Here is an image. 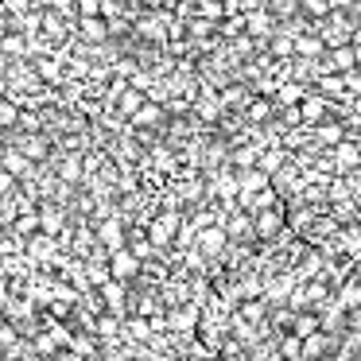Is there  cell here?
I'll return each mask as SVG.
<instances>
[{"instance_id":"cell-1","label":"cell","mask_w":361,"mask_h":361,"mask_svg":"<svg viewBox=\"0 0 361 361\" xmlns=\"http://www.w3.org/2000/svg\"><path fill=\"white\" fill-rule=\"evenodd\" d=\"M283 229H288V206L264 210V214H257V218H252V241H257V245H272Z\"/></svg>"},{"instance_id":"cell-23","label":"cell","mask_w":361,"mask_h":361,"mask_svg":"<svg viewBox=\"0 0 361 361\" xmlns=\"http://www.w3.org/2000/svg\"><path fill=\"white\" fill-rule=\"evenodd\" d=\"M20 105L12 102V97H0V128H12V125H20Z\"/></svg>"},{"instance_id":"cell-33","label":"cell","mask_w":361,"mask_h":361,"mask_svg":"<svg viewBox=\"0 0 361 361\" xmlns=\"http://www.w3.org/2000/svg\"><path fill=\"white\" fill-rule=\"evenodd\" d=\"M144 361H171V357H164V353H144Z\"/></svg>"},{"instance_id":"cell-9","label":"cell","mask_w":361,"mask_h":361,"mask_svg":"<svg viewBox=\"0 0 361 361\" xmlns=\"http://www.w3.org/2000/svg\"><path fill=\"white\" fill-rule=\"evenodd\" d=\"M237 319H245L249 326H264L272 319V307H268V299H245V303H237Z\"/></svg>"},{"instance_id":"cell-24","label":"cell","mask_w":361,"mask_h":361,"mask_svg":"<svg viewBox=\"0 0 361 361\" xmlns=\"http://www.w3.org/2000/svg\"><path fill=\"white\" fill-rule=\"evenodd\" d=\"M20 152H24V156L35 164V159H43V156H47V140H43V136H27V140H24V148H20Z\"/></svg>"},{"instance_id":"cell-29","label":"cell","mask_w":361,"mask_h":361,"mask_svg":"<svg viewBox=\"0 0 361 361\" xmlns=\"http://www.w3.org/2000/svg\"><path fill=\"white\" fill-rule=\"evenodd\" d=\"M35 350H39V353H55V350H59V338H55V334H39Z\"/></svg>"},{"instance_id":"cell-16","label":"cell","mask_w":361,"mask_h":361,"mask_svg":"<svg viewBox=\"0 0 361 361\" xmlns=\"http://www.w3.org/2000/svg\"><path fill=\"white\" fill-rule=\"evenodd\" d=\"M125 334L136 338V342H152V338H156V330H152V319L133 314V319H125Z\"/></svg>"},{"instance_id":"cell-8","label":"cell","mask_w":361,"mask_h":361,"mask_svg":"<svg viewBox=\"0 0 361 361\" xmlns=\"http://www.w3.org/2000/svg\"><path fill=\"white\" fill-rule=\"evenodd\" d=\"M97 241L109 249V257L113 252H121L125 249V226H121L117 218H105V221H97Z\"/></svg>"},{"instance_id":"cell-20","label":"cell","mask_w":361,"mask_h":361,"mask_svg":"<svg viewBox=\"0 0 361 361\" xmlns=\"http://www.w3.org/2000/svg\"><path fill=\"white\" fill-rule=\"evenodd\" d=\"M0 167H4L8 175H16V179H20V175H24L27 167H32V159H27L20 148H8V156H4V164H0Z\"/></svg>"},{"instance_id":"cell-18","label":"cell","mask_w":361,"mask_h":361,"mask_svg":"<svg viewBox=\"0 0 361 361\" xmlns=\"http://www.w3.org/2000/svg\"><path fill=\"white\" fill-rule=\"evenodd\" d=\"M59 179H63V183H82V179H86V167H82V159H78V156H66L63 164H59Z\"/></svg>"},{"instance_id":"cell-11","label":"cell","mask_w":361,"mask_h":361,"mask_svg":"<svg viewBox=\"0 0 361 361\" xmlns=\"http://www.w3.org/2000/svg\"><path fill=\"white\" fill-rule=\"evenodd\" d=\"M24 55H32V39H27V35L8 32L0 39V59H24Z\"/></svg>"},{"instance_id":"cell-27","label":"cell","mask_w":361,"mask_h":361,"mask_svg":"<svg viewBox=\"0 0 361 361\" xmlns=\"http://www.w3.org/2000/svg\"><path fill=\"white\" fill-rule=\"evenodd\" d=\"M20 128H24V133H39V128H43V117H39V113H35V109H24V113H20Z\"/></svg>"},{"instance_id":"cell-13","label":"cell","mask_w":361,"mask_h":361,"mask_svg":"<svg viewBox=\"0 0 361 361\" xmlns=\"http://www.w3.org/2000/svg\"><path fill=\"white\" fill-rule=\"evenodd\" d=\"M144 105H148V94H140L136 86H128L125 94H121V102H117V113H121V117H128V121H133L136 113L144 109Z\"/></svg>"},{"instance_id":"cell-26","label":"cell","mask_w":361,"mask_h":361,"mask_svg":"<svg viewBox=\"0 0 361 361\" xmlns=\"http://www.w3.org/2000/svg\"><path fill=\"white\" fill-rule=\"evenodd\" d=\"M299 4H303L307 12H311V16H330V12H334V0H299Z\"/></svg>"},{"instance_id":"cell-17","label":"cell","mask_w":361,"mask_h":361,"mask_svg":"<svg viewBox=\"0 0 361 361\" xmlns=\"http://www.w3.org/2000/svg\"><path fill=\"white\" fill-rule=\"evenodd\" d=\"M102 299L109 303L113 314H125V283H121V280H109V283H105V288H102Z\"/></svg>"},{"instance_id":"cell-12","label":"cell","mask_w":361,"mask_h":361,"mask_svg":"<svg viewBox=\"0 0 361 361\" xmlns=\"http://www.w3.org/2000/svg\"><path fill=\"white\" fill-rule=\"evenodd\" d=\"M241 179V195H260V190L272 187V175H264L260 167H249V171H237Z\"/></svg>"},{"instance_id":"cell-15","label":"cell","mask_w":361,"mask_h":361,"mask_svg":"<svg viewBox=\"0 0 361 361\" xmlns=\"http://www.w3.org/2000/svg\"><path fill=\"white\" fill-rule=\"evenodd\" d=\"M164 113H167V109H164L159 102H148V105H144V109L136 113L133 121H128V128H156L159 121H164Z\"/></svg>"},{"instance_id":"cell-25","label":"cell","mask_w":361,"mask_h":361,"mask_svg":"<svg viewBox=\"0 0 361 361\" xmlns=\"http://www.w3.org/2000/svg\"><path fill=\"white\" fill-rule=\"evenodd\" d=\"M326 214L338 221V226H342V221H353V218H357V206H353V202H330Z\"/></svg>"},{"instance_id":"cell-3","label":"cell","mask_w":361,"mask_h":361,"mask_svg":"<svg viewBox=\"0 0 361 361\" xmlns=\"http://www.w3.org/2000/svg\"><path fill=\"white\" fill-rule=\"evenodd\" d=\"M229 245H233V241H229L226 229H221V226H210V229H202V233H198V245H195V249L202 252V257H210V260H221Z\"/></svg>"},{"instance_id":"cell-7","label":"cell","mask_w":361,"mask_h":361,"mask_svg":"<svg viewBox=\"0 0 361 361\" xmlns=\"http://www.w3.org/2000/svg\"><path fill=\"white\" fill-rule=\"evenodd\" d=\"M140 268H144V260H136L133 257V249H121V252H113L109 257V272H113V280H133V276H140Z\"/></svg>"},{"instance_id":"cell-5","label":"cell","mask_w":361,"mask_h":361,"mask_svg":"<svg viewBox=\"0 0 361 361\" xmlns=\"http://www.w3.org/2000/svg\"><path fill=\"white\" fill-rule=\"evenodd\" d=\"M330 159H334V175L350 179V175L361 167V148H357L353 140H345V144H338V148L330 152Z\"/></svg>"},{"instance_id":"cell-19","label":"cell","mask_w":361,"mask_h":361,"mask_svg":"<svg viewBox=\"0 0 361 361\" xmlns=\"http://www.w3.org/2000/svg\"><path fill=\"white\" fill-rule=\"evenodd\" d=\"M63 210H55V206H43V210H39V229H43V233H47V237H55L59 233V229H63Z\"/></svg>"},{"instance_id":"cell-14","label":"cell","mask_w":361,"mask_h":361,"mask_svg":"<svg viewBox=\"0 0 361 361\" xmlns=\"http://www.w3.org/2000/svg\"><path fill=\"white\" fill-rule=\"evenodd\" d=\"M272 109H276V102H272V97H252V102H249V109H245V121H249L252 128H260L268 117H272Z\"/></svg>"},{"instance_id":"cell-32","label":"cell","mask_w":361,"mask_h":361,"mask_svg":"<svg viewBox=\"0 0 361 361\" xmlns=\"http://www.w3.org/2000/svg\"><path fill=\"white\" fill-rule=\"evenodd\" d=\"M12 342H16V330H12V326H0V345H12Z\"/></svg>"},{"instance_id":"cell-22","label":"cell","mask_w":361,"mask_h":361,"mask_svg":"<svg viewBox=\"0 0 361 361\" xmlns=\"http://www.w3.org/2000/svg\"><path fill=\"white\" fill-rule=\"evenodd\" d=\"M27 252H32L35 260H51V252H55V237H47V233L32 237V245H27Z\"/></svg>"},{"instance_id":"cell-4","label":"cell","mask_w":361,"mask_h":361,"mask_svg":"<svg viewBox=\"0 0 361 361\" xmlns=\"http://www.w3.org/2000/svg\"><path fill=\"white\" fill-rule=\"evenodd\" d=\"M74 32H78V39H86V47H102V43H109V20L102 16H82L78 24H74Z\"/></svg>"},{"instance_id":"cell-6","label":"cell","mask_w":361,"mask_h":361,"mask_svg":"<svg viewBox=\"0 0 361 361\" xmlns=\"http://www.w3.org/2000/svg\"><path fill=\"white\" fill-rule=\"evenodd\" d=\"M350 140V128L342 125V121H322L319 128H314V144H319V148H326V152H334L338 144H345Z\"/></svg>"},{"instance_id":"cell-30","label":"cell","mask_w":361,"mask_h":361,"mask_svg":"<svg viewBox=\"0 0 361 361\" xmlns=\"http://www.w3.org/2000/svg\"><path fill=\"white\" fill-rule=\"evenodd\" d=\"M20 229H24V233H35V229H39V214H27V218H20Z\"/></svg>"},{"instance_id":"cell-21","label":"cell","mask_w":361,"mask_h":361,"mask_svg":"<svg viewBox=\"0 0 361 361\" xmlns=\"http://www.w3.org/2000/svg\"><path fill=\"white\" fill-rule=\"evenodd\" d=\"M121 330H125V319H121V314L105 311L102 319H97V334H102V338H117Z\"/></svg>"},{"instance_id":"cell-36","label":"cell","mask_w":361,"mask_h":361,"mask_svg":"<svg viewBox=\"0 0 361 361\" xmlns=\"http://www.w3.org/2000/svg\"><path fill=\"white\" fill-rule=\"evenodd\" d=\"M86 361H102V357H86Z\"/></svg>"},{"instance_id":"cell-10","label":"cell","mask_w":361,"mask_h":361,"mask_svg":"<svg viewBox=\"0 0 361 361\" xmlns=\"http://www.w3.org/2000/svg\"><path fill=\"white\" fill-rule=\"evenodd\" d=\"M326 59H330V71H334V74H353V71H357V47H353V43L334 47Z\"/></svg>"},{"instance_id":"cell-2","label":"cell","mask_w":361,"mask_h":361,"mask_svg":"<svg viewBox=\"0 0 361 361\" xmlns=\"http://www.w3.org/2000/svg\"><path fill=\"white\" fill-rule=\"evenodd\" d=\"M179 229H183V218L175 210H167V214H159V218L148 226V241L156 245V249H167L171 241H179Z\"/></svg>"},{"instance_id":"cell-35","label":"cell","mask_w":361,"mask_h":361,"mask_svg":"<svg viewBox=\"0 0 361 361\" xmlns=\"http://www.w3.org/2000/svg\"><path fill=\"white\" fill-rule=\"evenodd\" d=\"M350 140H353V144H357V148H361V133H353V136H350Z\"/></svg>"},{"instance_id":"cell-31","label":"cell","mask_w":361,"mask_h":361,"mask_svg":"<svg viewBox=\"0 0 361 361\" xmlns=\"http://www.w3.org/2000/svg\"><path fill=\"white\" fill-rule=\"evenodd\" d=\"M12 187H16V175H8L4 167H0V195H8Z\"/></svg>"},{"instance_id":"cell-34","label":"cell","mask_w":361,"mask_h":361,"mask_svg":"<svg viewBox=\"0 0 361 361\" xmlns=\"http://www.w3.org/2000/svg\"><path fill=\"white\" fill-rule=\"evenodd\" d=\"M353 280H357V288H361V264H357V268H353Z\"/></svg>"},{"instance_id":"cell-28","label":"cell","mask_w":361,"mask_h":361,"mask_svg":"<svg viewBox=\"0 0 361 361\" xmlns=\"http://www.w3.org/2000/svg\"><path fill=\"white\" fill-rule=\"evenodd\" d=\"M78 4V20L82 16H102V0H74Z\"/></svg>"}]
</instances>
